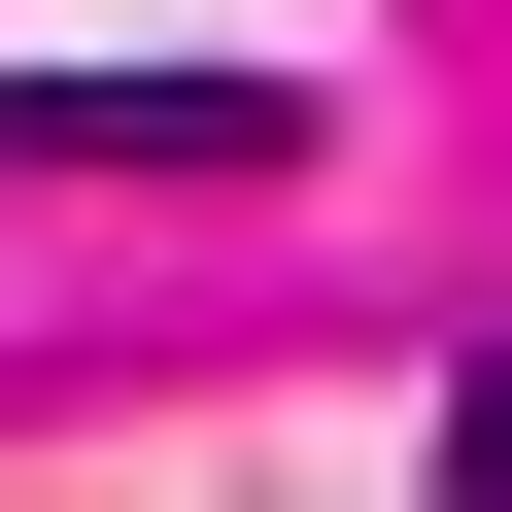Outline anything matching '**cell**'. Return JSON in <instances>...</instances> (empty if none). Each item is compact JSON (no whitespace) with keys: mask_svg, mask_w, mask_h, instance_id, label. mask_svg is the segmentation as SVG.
Listing matches in <instances>:
<instances>
[{"mask_svg":"<svg viewBox=\"0 0 512 512\" xmlns=\"http://www.w3.org/2000/svg\"><path fill=\"white\" fill-rule=\"evenodd\" d=\"M0 171H308L274 69H0Z\"/></svg>","mask_w":512,"mask_h":512,"instance_id":"obj_1","label":"cell"},{"mask_svg":"<svg viewBox=\"0 0 512 512\" xmlns=\"http://www.w3.org/2000/svg\"><path fill=\"white\" fill-rule=\"evenodd\" d=\"M444 512H512V376H444Z\"/></svg>","mask_w":512,"mask_h":512,"instance_id":"obj_2","label":"cell"}]
</instances>
